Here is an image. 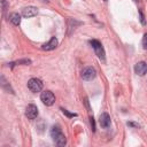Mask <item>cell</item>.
<instances>
[{
  "label": "cell",
  "mask_w": 147,
  "mask_h": 147,
  "mask_svg": "<svg viewBox=\"0 0 147 147\" xmlns=\"http://www.w3.org/2000/svg\"><path fill=\"white\" fill-rule=\"evenodd\" d=\"M51 137L52 139L54 140V142L57 145V146H64L67 144V139H65V136L63 134L60 125H54L52 129H51Z\"/></svg>",
  "instance_id": "cell-1"
},
{
  "label": "cell",
  "mask_w": 147,
  "mask_h": 147,
  "mask_svg": "<svg viewBox=\"0 0 147 147\" xmlns=\"http://www.w3.org/2000/svg\"><path fill=\"white\" fill-rule=\"evenodd\" d=\"M90 44H91V46L93 47V49H94L96 56H98L101 61H105V59H106V53H105V49H103V47H102V44H101L99 40H96V39H91V40H90Z\"/></svg>",
  "instance_id": "cell-2"
},
{
  "label": "cell",
  "mask_w": 147,
  "mask_h": 147,
  "mask_svg": "<svg viewBox=\"0 0 147 147\" xmlns=\"http://www.w3.org/2000/svg\"><path fill=\"white\" fill-rule=\"evenodd\" d=\"M28 88L33 93L40 92L42 90V82L39 78H31L28 82Z\"/></svg>",
  "instance_id": "cell-3"
},
{
  "label": "cell",
  "mask_w": 147,
  "mask_h": 147,
  "mask_svg": "<svg viewBox=\"0 0 147 147\" xmlns=\"http://www.w3.org/2000/svg\"><path fill=\"white\" fill-rule=\"evenodd\" d=\"M40 100L42 101L44 105L46 106H52L55 102V95L51 91H44L40 94Z\"/></svg>",
  "instance_id": "cell-4"
},
{
  "label": "cell",
  "mask_w": 147,
  "mask_h": 147,
  "mask_svg": "<svg viewBox=\"0 0 147 147\" xmlns=\"http://www.w3.org/2000/svg\"><path fill=\"white\" fill-rule=\"evenodd\" d=\"M96 76V71L93 67H86L82 70V78L84 80H92Z\"/></svg>",
  "instance_id": "cell-5"
},
{
  "label": "cell",
  "mask_w": 147,
  "mask_h": 147,
  "mask_svg": "<svg viewBox=\"0 0 147 147\" xmlns=\"http://www.w3.org/2000/svg\"><path fill=\"white\" fill-rule=\"evenodd\" d=\"M37 14H38V8L37 7H33V6H28V7H24L22 9V16L25 17V18L33 17Z\"/></svg>",
  "instance_id": "cell-6"
},
{
  "label": "cell",
  "mask_w": 147,
  "mask_h": 147,
  "mask_svg": "<svg viewBox=\"0 0 147 147\" xmlns=\"http://www.w3.org/2000/svg\"><path fill=\"white\" fill-rule=\"evenodd\" d=\"M25 116L29 118V119H34L37 116H38V108L36 105H29L25 109Z\"/></svg>",
  "instance_id": "cell-7"
},
{
  "label": "cell",
  "mask_w": 147,
  "mask_h": 147,
  "mask_svg": "<svg viewBox=\"0 0 147 147\" xmlns=\"http://www.w3.org/2000/svg\"><path fill=\"white\" fill-rule=\"evenodd\" d=\"M99 124L101 125V127L103 129H108L111 124V119H110V116L108 113H102L99 117Z\"/></svg>",
  "instance_id": "cell-8"
},
{
  "label": "cell",
  "mask_w": 147,
  "mask_h": 147,
  "mask_svg": "<svg viewBox=\"0 0 147 147\" xmlns=\"http://www.w3.org/2000/svg\"><path fill=\"white\" fill-rule=\"evenodd\" d=\"M134 72L139 76H144L147 74V63L141 61V62H138L136 65H134Z\"/></svg>",
  "instance_id": "cell-9"
},
{
  "label": "cell",
  "mask_w": 147,
  "mask_h": 147,
  "mask_svg": "<svg viewBox=\"0 0 147 147\" xmlns=\"http://www.w3.org/2000/svg\"><path fill=\"white\" fill-rule=\"evenodd\" d=\"M57 39L55 38V37H53L47 44H44L42 46H41V48L44 49V51H52V49H54L56 46H57Z\"/></svg>",
  "instance_id": "cell-10"
},
{
  "label": "cell",
  "mask_w": 147,
  "mask_h": 147,
  "mask_svg": "<svg viewBox=\"0 0 147 147\" xmlns=\"http://www.w3.org/2000/svg\"><path fill=\"white\" fill-rule=\"evenodd\" d=\"M8 18H9V21H10V23H13L14 25H20V23H21V15L17 14V13L10 14Z\"/></svg>",
  "instance_id": "cell-11"
},
{
  "label": "cell",
  "mask_w": 147,
  "mask_h": 147,
  "mask_svg": "<svg viewBox=\"0 0 147 147\" xmlns=\"http://www.w3.org/2000/svg\"><path fill=\"white\" fill-rule=\"evenodd\" d=\"M1 86H2V88H3V90H6L7 92H10V93H13V94H14V90L10 87V85H9V84H7V82H6V79H5V77H3V76H1Z\"/></svg>",
  "instance_id": "cell-12"
},
{
  "label": "cell",
  "mask_w": 147,
  "mask_h": 147,
  "mask_svg": "<svg viewBox=\"0 0 147 147\" xmlns=\"http://www.w3.org/2000/svg\"><path fill=\"white\" fill-rule=\"evenodd\" d=\"M61 110H62V113H63V114H65L68 117H75V116H77V114H74V113H69L67 109H63V108H61Z\"/></svg>",
  "instance_id": "cell-13"
},
{
  "label": "cell",
  "mask_w": 147,
  "mask_h": 147,
  "mask_svg": "<svg viewBox=\"0 0 147 147\" xmlns=\"http://www.w3.org/2000/svg\"><path fill=\"white\" fill-rule=\"evenodd\" d=\"M142 47H144V49H147V33L144 34V38H142Z\"/></svg>",
  "instance_id": "cell-14"
},
{
  "label": "cell",
  "mask_w": 147,
  "mask_h": 147,
  "mask_svg": "<svg viewBox=\"0 0 147 147\" xmlns=\"http://www.w3.org/2000/svg\"><path fill=\"white\" fill-rule=\"evenodd\" d=\"M139 15H140V22H141V24H142V25H146L145 16H144V14H142V11H141V10H139Z\"/></svg>",
  "instance_id": "cell-15"
},
{
  "label": "cell",
  "mask_w": 147,
  "mask_h": 147,
  "mask_svg": "<svg viewBox=\"0 0 147 147\" xmlns=\"http://www.w3.org/2000/svg\"><path fill=\"white\" fill-rule=\"evenodd\" d=\"M90 123H91V126H92V131L94 132V131H95V123H94L93 116H90Z\"/></svg>",
  "instance_id": "cell-16"
},
{
  "label": "cell",
  "mask_w": 147,
  "mask_h": 147,
  "mask_svg": "<svg viewBox=\"0 0 147 147\" xmlns=\"http://www.w3.org/2000/svg\"><path fill=\"white\" fill-rule=\"evenodd\" d=\"M1 3H2V11L5 13L7 10V2H6V0H1Z\"/></svg>",
  "instance_id": "cell-17"
},
{
  "label": "cell",
  "mask_w": 147,
  "mask_h": 147,
  "mask_svg": "<svg viewBox=\"0 0 147 147\" xmlns=\"http://www.w3.org/2000/svg\"><path fill=\"white\" fill-rule=\"evenodd\" d=\"M127 125H130V126H134V127H139V125H138V124L132 123V122H129V123H127Z\"/></svg>",
  "instance_id": "cell-18"
},
{
  "label": "cell",
  "mask_w": 147,
  "mask_h": 147,
  "mask_svg": "<svg viewBox=\"0 0 147 147\" xmlns=\"http://www.w3.org/2000/svg\"><path fill=\"white\" fill-rule=\"evenodd\" d=\"M134 1H136V2H137V1H139V0H134Z\"/></svg>",
  "instance_id": "cell-19"
},
{
  "label": "cell",
  "mask_w": 147,
  "mask_h": 147,
  "mask_svg": "<svg viewBox=\"0 0 147 147\" xmlns=\"http://www.w3.org/2000/svg\"><path fill=\"white\" fill-rule=\"evenodd\" d=\"M103 1H106V2H107V1H108V0H103Z\"/></svg>",
  "instance_id": "cell-20"
},
{
  "label": "cell",
  "mask_w": 147,
  "mask_h": 147,
  "mask_svg": "<svg viewBox=\"0 0 147 147\" xmlns=\"http://www.w3.org/2000/svg\"><path fill=\"white\" fill-rule=\"evenodd\" d=\"M42 1H48V0H42Z\"/></svg>",
  "instance_id": "cell-21"
}]
</instances>
